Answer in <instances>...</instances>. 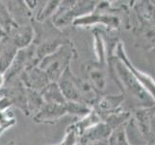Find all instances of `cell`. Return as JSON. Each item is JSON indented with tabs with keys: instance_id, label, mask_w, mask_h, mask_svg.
Listing matches in <instances>:
<instances>
[{
	"instance_id": "obj_1",
	"label": "cell",
	"mask_w": 155,
	"mask_h": 145,
	"mask_svg": "<svg viewBox=\"0 0 155 145\" xmlns=\"http://www.w3.org/2000/svg\"><path fill=\"white\" fill-rule=\"evenodd\" d=\"M108 66L110 67L111 74L114 77L120 88L124 89V92H127L131 95L139 103L142 104L143 107L155 105L152 97L142 86L134 74L120 59L114 57L108 62Z\"/></svg>"
},
{
	"instance_id": "obj_26",
	"label": "cell",
	"mask_w": 155,
	"mask_h": 145,
	"mask_svg": "<svg viewBox=\"0 0 155 145\" xmlns=\"http://www.w3.org/2000/svg\"><path fill=\"white\" fill-rule=\"evenodd\" d=\"M85 145H109L108 143V139H105V140H99V141H94V142H91Z\"/></svg>"
},
{
	"instance_id": "obj_19",
	"label": "cell",
	"mask_w": 155,
	"mask_h": 145,
	"mask_svg": "<svg viewBox=\"0 0 155 145\" xmlns=\"http://www.w3.org/2000/svg\"><path fill=\"white\" fill-rule=\"evenodd\" d=\"M0 25L2 26V28L7 34L18 26V24L15 22L11 16L6 4H4L1 1H0Z\"/></svg>"
},
{
	"instance_id": "obj_18",
	"label": "cell",
	"mask_w": 155,
	"mask_h": 145,
	"mask_svg": "<svg viewBox=\"0 0 155 145\" xmlns=\"http://www.w3.org/2000/svg\"><path fill=\"white\" fill-rule=\"evenodd\" d=\"M128 122L112 131L110 136L108 137L109 145H132L130 144L129 140H128V136H127Z\"/></svg>"
},
{
	"instance_id": "obj_25",
	"label": "cell",
	"mask_w": 155,
	"mask_h": 145,
	"mask_svg": "<svg viewBox=\"0 0 155 145\" xmlns=\"http://www.w3.org/2000/svg\"><path fill=\"white\" fill-rule=\"evenodd\" d=\"M79 139V136L71 129H68L66 136L64 140L61 142V145H76Z\"/></svg>"
},
{
	"instance_id": "obj_13",
	"label": "cell",
	"mask_w": 155,
	"mask_h": 145,
	"mask_svg": "<svg viewBox=\"0 0 155 145\" xmlns=\"http://www.w3.org/2000/svg\"><path fill=\"white\" fill-rule=\"evenodd\" d=\"M104 68L105 67L98 65L97 63L92 64L88 67V81L97 95L104 92L106 89L107 80Z\"/></svg>"
},
{
	"instance_id": "obj_9",
	"label": "cell",
	"mask_w": 155,
	"mask_h": 145,
	"mask_svg": "<svg viewBox=\"0 0 155 145\" xmlns=\"http://www.w3.org/2000/svg\"><path fill=\"white\" fill-rule=\"evenodd\" d=\"M124 102V94L120 95H107L97 99V103L93 106V109L99 114L101 119L105 118L115 112L120 110L121 104Z\"/></svg>"
},
{
	"instance_id": "obj_27",
	"label": "cell",
	"mask_w": 155,
	"mask_h": 145,
	"mask_svg": "<svg viewBox=\"0 0 155 145\" xmlns=\"http://www.w3.org/2000/svg\"><path fill=\"white\" fill-rule=\"evenodd\" d=\"M7 33H6V32H5V30L2 28V26L1 25H0V42H1L3 39H5V38H6V37H7Z\"/></svg>"
},
{
	"instance_id": "obj_20",
	"label": "cell",
	"mask_w": 155,
	"mask_h": 145,
	"mask_svg": "<svg viewBox=\"0 0 155 145\" xmlns=\"http://www.w3.org/2000/svg\"><path fill=\"white\" fill-rule=\"evenodd\" d=\"M11 16H13L15 14V17H23L27 18L31 17V12L28 9V7L26 6V4L24 1H10L6 5Z\"/></svg>"
},
{
	"instance_id": "obj_16",
	"label": "cell",
	"mask_w": 155,
	"mask_h": 145,
	"mask_svg": "<svg viewBox=\"0 0 155 145\" xmlns=\"http://www.w3.org/2000/svg\"><path fill=\"white\" fill-rule=\"evenodd\" d=\"M17 50L12 44L7 45L0 52V74H5L17 55Z\"/></svg>"
},
{
	"instance_id": "obj_21",
	"label": "cell",
	"mask_w": 155,
	"mask_h": 145,
	"mask_svg": "<svg viewBox=\"0 0 155 145\" xmlns=\"http://www.w3.org/2000/svg\"><path fill=\"white\" fill-rule=\"evenodd\" d=\"M67 113L77 115V116H86L90 111L92 110V107L87 105L86 104L79 103V102H67L66 105Z\"/></svg>"
},
{
	"instance_id": "obj_14",
	"label": "cell",
	"mask_w": 155,
	"mask_h": 145,
	"mask_svg": "<svg viewBox=\"0 0 155 145\" xmlns=\"http://www.w3.org/2000/svg\"><path fill=\"white\" fill-rule=\"evenodd\" d=\"M40 94L45 104L65 105L67 103L57 82H49L41 91Z\"/></svg>"
},
{
	"instance_id": "obj_28",
	"label": "cell",
	"mask_w": 155,
	"mask_h": 145,
	"mask_svg": "<svg viewBox=\"0 0 155 145\" xmlns=\"http://www.w3.org/2000/svg\"><path fill=\"white\" fill-rule=\"evenodd\" d=\"M57 145H61V143H59V144H57Z\"/></svg>"
},
{
	"instance_id": "obj_6",
	"label": "cell",
	"mask_w": 155,
	"mask_h": 145,
	"mask_svg": "<svg viewBox=\"0 0 155 145\" xmlns=\"http://www.w3.org/2000/svg\"><path fill=\"white\" fill-rule=\"evenodd\" d=\"M21 82L26 89L41 92L50 81L46 74L38 66H28L20 74Z\"/></svg>"
},
{
	"instance_id": "obj_2",
	"label": "cell",
	"mask_w": 155,
	"mask_h": 145,
	"mask_svg": "<svg viewBox=\"0 0 155 145\" xmlns=\"http://www.w3.org/2000/svg\"><path fill=\"white\" fill-rule=\"evenodd\" d=\"M77 55L75 48L71 43L63 45L58 50L45 56L38 63V66L42 70L50 82H58L64 72L69 67V63Z\"/></svg>"
},
{
	"instance_id": "obj_23",
	"label": "cell",
	"mask_w": 155,
	"mask_h": 145,
	"mask_svg": "<svg viewBox=\"0 0 155 145\" xmlns=\"http://www.w3.org/2000/svg\"><path fill=\"white\" fill-rule=\"evenodd\" d=\"M140 16L147 23L155 24V6L149 2H143L140 6Z\"/></svg>"
},
{
	"instance_id": "obj_4",
	"label": "cell",
	"mask_w": 155,
	"mask_h": 145,
	"mask_svg": "<svg viewBox=\"0 0 155 145\" xmlns=\"http://www.w3.org/2000/svg\"><path fill=\"white\" fill-rule=\"evenodd\" d=\"M97 3L98 2L95 1H76V3L71 9H68L56 19H52L53 24L58 28L71 24L76 19L92 14L97 7Z\"/></svg>"
},
{
	"instance_id": "obj_12",
	"label": "cell",
	"mask_w": 155,
	"mask_h": 145,
	"mask_svg": "<svg viewBox=\"0 0 155 145\" xmlns=\"http://www.w3.org/2000/svg\"><path fill=\"white\" fill-rule=\"evenodd\" d=\"M111 133H112V129L104 121H101L97 123V125L89 128L87 131H85L83 133V135L79 138L81 143L85 145L91 142L108 139Z\"/></svg>"
},
{
	"instance_id": "obj_11",
	"label": "cell",
	"mask_w": 155,
	"mask_h": 145,
	"mask_svg": "<svg viewBox=\"0 0 155 145\" xmlns=\"http://www.w3.org/2000/svg\"><path fill=\"white\" fill-rule=\"evenodd\" d=\"M66 114L67 110L65 105L45 103L41 109L35 113L33 119L37 123H54Z\"/></svg>"
},
{
	"instance_id": "obj_7",
	"label": "cell",
	"mask_w": 155,
	"mask_h": 145,
	"mask_svg": "<svg viewBox=\"0 0 155 145\" xmlns=\"http://www.w3.org/2000/svg\"><path fill=\"white\" fill-rule=\"evenodd\" d=\"M34 52L31 51L27 48L24 50H19L17 52L12 65L10 66L9 70L5 73V81H11L13 78H15L18 74H21L24 70L28 66L33 65V57H34ZM34 66V65H33Z\"/></svg>"
},
{
	"instance_id": "obj_5",
	"label": "cell",
	"mask_w": 155,
	"mask_h": 145,
	"mask_svg": "<svg viewBox=\"0 0 155 145\" xmlns=\"http://www.w3.org/2000/svg\"><path fill=\"white\" fill-rule=\"evenodd\" d=\"M114 52H115V56L117 55V58L120 59V60L130 70V72L134 74L135 78L139 80V82L142 84V86L147 91L148 94L152 97V99L155 102V80L150 76H148L146 73H143L142 71H140V70L137 69L133 65L130 61V59L126 55L124 46H122L120 42L117 43V45L115 47Z\"/></svg>"
},
{
	"instance_id": "obj_10",
	"label": "cell",
	"mask_w": 155,
	"mask_h": 145,
	"mask_svg": "<svg viewBox=\"0 0 155 145\" xmlns=\"http://www.w3.org/2000/svg\"><path fill=\"white\" fill-rule=\"evenodd\" d=\"M35 30L31 24L18 25L12 31L11 44L17 50H24L30 47L35 39Z\"/></svg>"
},
{
	"instance_id": "obj_3",
	"label": "cell",
	"mask_w": 155,
	"mask_h": 145,
	"mask_svg": "<svg viewBox=\"0 0 155 145\" xmlns=\"http://www.w3.org/2000/svg\"><path fill=\"white\" fill-rule=\"evenodd\" d=\"M130 120L147 145H155V105L136 109Z\"/></svg>"
},
{
	"instance_id": "obj_24",
	"label": "cell",
	"mask_w": 155,
	"mask_h": 145,
	"mask_svg": "<svg viewBox=\"0 0 155 145\" xmlns=\"http://www.w3.org/2000/svg\"><path fill=\"white\" fill-rule=\"evenodd\" d=\"M15 124V118L10 110L0 112V136L13 125Z\"/></svg>"
},
{
	"instance_id": "obj_15",
	"label": "cell",
	"mask_w": 155,
	"mask_h": 145,
	"mask_svg": "<svg viewBox=\"0 0 155 145\" xmlns=\"http://www.w3.org/2000/svg\"><path fill=\"white\" fill-rule=\"evenodd\" d=\"M101 121H103V120L101 119L99 114L94 109H92V110L90 111V113H88L86 116H84L81 120L77 121L76 123H74L73 125L69 126L68 128L73 130L80 137L83 135V133L85 131H87L89 128L97 125V123H99Z\"/></svg>"
},
{
	"instance_id": "obj_8",
	"label": "cell",
	"mask_w": 155,
	"mask_h": 145,
	"mask_svg": "<svg viewBox=\"0 0 155 145\" xmlns=\"http://www.w3.org/2000/svg\"><path fill=\"white\" fill-rule=\"evenodd\" d=\"M97 23H101L107 28L110 29H116L120 25V19L116 16H112L108 14L100 13L98 11L94 9V11L90 15L84 16L82 18L76 19L72 22V25L74 26H89Z\"/></svg>"
},
{
	"instance_id": "obj_22",
	"label": "cell",
	"mask_w": 155,
	"mask_h": 145,
	"mask_svg": "<svg viewBox=\"0 0 155 145\" xmlns=\"http://www.w3.org/2000/svg\"><path fill=\"white\" fill-rule=\"evenodd\" d=\"M61 1H47L44 7L41 9L38 16H37V20L38 21H45L49 17H53L57 12V10L60 6Z\"/></svg>"
},
{
	"instance_id": "obj_17",
	"label": "cell",
	"mask_w": 155,
	"mask_h": 145,
	"mask_svg": "<svg viewBox=\"0 0 155 145\" xmlns=\"http://www.w3.org/2000/svg\"><path fill=\"white\" fill-rule=\"evenodd\" d=\"M94 39L95 54H97V63L100 66L105 67L107 65V50L105 46V40H103L101 32L97 30L94 32Z\"/></svg>"
}]
</instances>
